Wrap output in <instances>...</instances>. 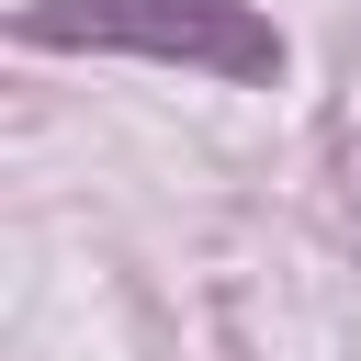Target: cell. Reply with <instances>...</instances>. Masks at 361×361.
Returning <instances> with one entry per match:
<instances>
[{
    "mask_svg": "<svg viewBox=\"0 0 361 361\" xmlns=\"http://www.w3.org/2000/svg\"><path fill=\"white\" fill-rule=\"evenodd\" d=\"M23 45L158 56V68H192V79H282V34L248 0H34Z\"/></svg>",
    "mask_w": 361,
    "mask_h": 361,
    "instance_id": "cell-1",
    "label": "cell"
}]
</instances>
